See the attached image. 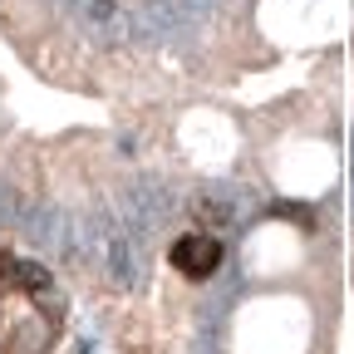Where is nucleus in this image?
<instances>
[{"label":"nucleus","instance_id":"1","mask_svg":"<svg viewBox=\"0 0 354 354\" xmlns=\"http://www.w3.org/2000/svg\"><path fill=\"white\" fill-rule=\"evenodd\" d=\"M172 266L183 271L187 281H207L216 266H221V241L207 236V232H187L172 241Z\"/></svg>","mask_w":354,"mask_h":354},{"label":"nucleus","instance_id":"2","mask_svg":"<svg viewBox=\"0 0 354 354\" xmlns=\"http://www.w3.org/2000/svg\"><path fill=\"white\" fill-rule=\"evenodd\" d=\"M15 286L35 295V290H44V286H50V276H44V266H30V261H20V266H15Z\"/></svg>","mask_w":354,"mask_h":354}]
</instances>
